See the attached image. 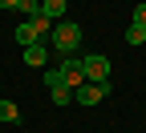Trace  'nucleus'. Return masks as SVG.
<instances>
[{"label": "nucleus", "mask_w": 146, "mask_h": 133, "mask_svg": "<svg viewBox=\"0 0 146 133\" xmlns=\"http://www.w3.org/2000/svg\"><path fill=\"white\" fill-rule=\"evenodd\" d=\"M49 36H53V48H57L61 56H73V48L85 41V32H81V24H77V20H57Z\"/></svg>", "instance_id": "nucleus-1"}, {"label": "nucleus", "mask_w": 146, "mask_h": 133, "mask_svg": "<svg viewBox=\"0 0 146 133\" xmlns=\"http://www.w3.org/2000/svg\"><path fill=\"white\" fill-rule=\"evenodd\" d=\"M49 32H53V20H45V16H33V20H25L21 28H16V41H21L25 48H29V45H45L41 36H49Z\"/></svg>", "instance_id": "nucleus-2"}, {"label": "nucleus", "mask_w": 146, "mask_h": 133, "mask_svg": "<svg viewBox=\"0 0 146 133\" xmlns=\"http://www.w3.org/2000/svg\"><path fill=\"white\" fill-rule=\"evenodd\" d=\"M81 73L89 85H110V56H98V52L81 56Z\"/></svg>", "instance_id": "nucleus-3"}, {"label": "nucleus", "mask_w": 146, "mask_h": 133, "mask_svg": "<svg viewBox=\"0 0 146 133\" xmlns=\"http://www.w3.org/2000/svg\"><path fill=\"white\" fill-rule=\"evenodd\" d=\"M57 69H61V85H65V89L77 93V89L85 85V73H81V61H77V56H65Z\"/></svg>", "instance_id": "nucleus-4"}, {"label": "nucleus", "mask_w": 146, "mask_h": 133, "mask_svg": "<svg viewBox=\"0 0 146 133\" xmlns=\"http://www.w3.org/2000/svg\"><path fill=\"white\" fill-rule=\"evenodd\" d=\"M110 97V85H81L77 93H73V101H77V105H98V101H106Z\"/></svg>", "instance_id": "nucleus-5"}, {"label": "nucleus", "mask_w": 146, "mask_h": 133, "mask_svg": "<svg viewBox=\"0 0 146 133\" xmlns=\"http://www.w3.org/2000/svg\"><path fill=\"white\" fill-rule=\"evenodd\" d=\"M45 61H49V48L45 45H29L25 48V65L29 69H45Z\"/></svg>", "instance_id": "nucleus-6"}, {"label": "nucleus", "mask_w": 146, "mask_h": 133, "mask_svg": "<svg viewBox=\"0 0 146 133\" xmlns=\"http://www.w3.org/2000/svg\"><path fill=\"white\" fill-rule=\"evenodd\" d=\"M65 4H69V0H41V16H45V20H53V24H57L61 16H65Z\"/></svg>", "instance_id": "nucleus-7"}, {"label": "nucleus", "mask_w": 146, "mask_h": 133, "mask_svg": "<svg viewBox=\"0 0 146 133\" xmlns=\"http://www.w3.org/2000/svg\"><path fill=\"white\" fill-rule=\"evenodd\" d=\"M0 121H4V125H16V121H21V109H16L12 101H0Z\"/></svg>", "instance_id": "nucleus-8"}, {"label": "nucleus", "mask_w": 146, "mask_h": 133, "mask_svg": "<svg viewBox=\"0 0 146 133\" xmlns=\"http://www.w3.org/2000/svg\"><path fill=\"white\" fill-rule=\"evenodd\" d=\"M49 93H53V105H73V89L57 85V89H49Z\"/></svg>", "instance_id": "nucleus-9"}, {"label": "nucleus", "mask_w": 146, "mask_h": 133, "mask_svg": "<svg viewBox=\"0 0 146 133\" xmlns=\"http://www.w3.org/2000/svg\"><path fill=\"white\" fill-rule=\"evenodd\" d=\"M126 41H130V45H146V28L142 24H130V28H126Z\"/></svg>", "instance_id": "nucleus-10"}, {"label": "nucleus", "mask_w": 146, "mask_h": 133, "mask_svg": "<svg viewBox=\"0 0 146 133\" xmlns=\"http://www.w3.org/2000/svg\"><path fill=\"white\" fill-rule=\"evenodd\" d=\"M45 85L57 89V85H61V69H45Z\"/></svg>", "instance_id": "nucleus-11"}, {"label": "nucleus", "mask_w": 146, "mask_h": 133, "mask_svg": "<svg viewBox=\"0 0 146 133\" xmlns=\"http://www.w3.org/2000/svg\"><path fill=\"white\" fill-rule=\"evenodd\" d=\"M134 24H142V28H146V4H138V8H134Z\"/></svg>", "instance_id": "nucleus-12"}, {"label": "nucleus", "mask_w": 146, "mask_h": 133, "mask_svg": "<svg viewBox=\"0 0 146 133\" xmlns=\"http://www.w3.org/2000/svg\"><path fill=\"white\" fill-rule=\"evenodd\" d=\"M0 8H16L21 12V0H0Z\"/></svg>", "instance_id": "nucleus-13"}]
</instances>
